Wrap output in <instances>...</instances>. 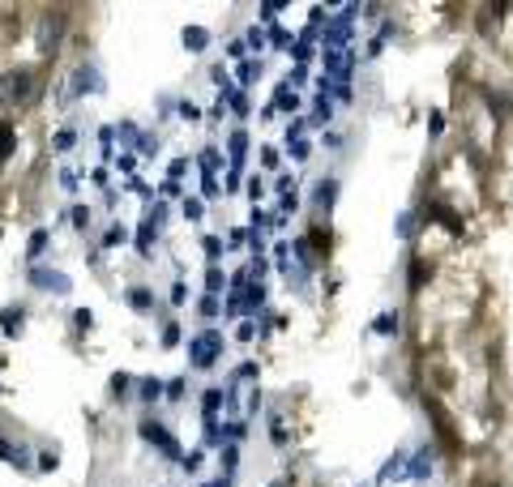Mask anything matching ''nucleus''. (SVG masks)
I'll use <instances>...</instances> for the list:
<instances>
[{
  "instance_id": "obj_1",
  "label": "nucleus",
  "mask_w": 513,
  "mask_h": 487,
  "mask_svg": "<svg viewBox=\"0 0 513 487\" xmlns=\"http://www.w3.org/2000/svg\"><path fill=\"white\" fill-rule=\"evenodd\" d=\"M30 94H34V73H30V68H9V73L0 77V103L17 107V103H26Z\"/></svg>"
},
{
  "instance_id": "obj_2",
  "label": "nucleus",
  "mask_w": 513,
  "mask_h": 487,
  "mask_svg": "<svg viewBox=\"0 0 513 487\" xmlns=\"http://www.w3.org/2000/svg\"><path fill=\"white\" fill-rule=\"evenodd\" d=\"M218 351H223V334H197L193 342H188V355H193V368H210L214 359H218Z\"/></svg>"
},
{
  "instance_id": "obj_3",
  "label": "nucleus",
  "mask_w": 513,
  "mask_h": 487,
  "mask_svg": "<svg viewBox=\"0 0 513 487\" xmlns=\"http://www.w3.org/2000/svg\"><path fill=\"white\" fill-rule=\"evenodd\" d=\"M30 278H34V287L56 291V295H68V291H73V278H68V274H60V270H34Z\"/></svg>"
},
{
  "instance_id": "obj_4",
  "label": "nucleus",
  "mask_w": 513,
  "mask_h": 487,
  "mask_svg": "<svg viewBox=\"0 0 513 487\" xmlns=\"http://www.w3.org/2000/svg\"><path fill=\"white\" fill-rule=\"evenodd\" d=\"M141 436H146V441H154V445H158L167 458H180V445H176V441H171V436H167L158 424H141Z\"/></svg>"
},
{
  "instance_id": "obj_5",
  "label": "nucleus",
  "mask_w": 513,
  "mask_h": 487,
  "mask_svg": "<svg viewBox=\"0 0 513 487\" xmlns=\"http://www.w3.org/2000/svg\"><path fill=\"white\" fill-rule=\"evenodd\" d=\"M13 145H17V133H13V124H9V120H0V163L13 154Z\"/></svg>"
},
{
  "instance_id": "obj_6",
  "label": "nucleus",
  "mask_w": 513,
  "mask_h": 487,
  "mask_svg": "<svg viewBox=\"0 0 513 487\" xmlns=\"http://www.w3.org/2000/svg\"><path fill=\"white\" fill-rule=\"evenodd\" d=\"M334 197H338V180H321V188H317V205H321V210H330V205H334Z\"/></svg>"
},
{
  "instance_id": "obj_7",
  "label": "nucleus",
  "mask_w": 513,
  "mask_h": 487,
  "mask_svg": "<svg viewBox=\"0 0 513 487\" xmlns=\"http://www.w3.org/2000/svg\"><path fill=\"white\" fill-rule=\"evenodd\" d=\"M205 39H210V34H205L201 26H188V30H184V47H188V51H201Z\"/></svg>"
},
{
  "instance_id": "obj_8",
  "label": "nucleus",
  "mask_w": 513,
  "mask_h": 487,
  "mask_svg": "<svg viewBox=\"0 0 513 487\" xmlns=\"http://www.w3.org/2000/svg\"><path fill=\"white\" fill-rule=\"evenodd\" d=\"M0 321H4V334L13 338V334H21V308H4L0 312Z\"/></svg>"
},
{
  "instance_id": "obj_9",
  "label": "nucleus",
  "mask_w": 513,
  "mask_h": 487,
  "mask_svg": "<svg viewBox=\"0 0 513 487\" xmlns=\"http://www.w3.org/2000/svg\"><path fill=\"white\" fill-rule=\"evenodd\" d=\"M0 458H4V462H13V466H26V449H21V445L0 441Z\"/></svg>"
},
{
  "instance_id": "obj_10",
  "label": "nucleus",
  "mask_w": 513,
  "mask_h": 487,
  "mask_svg": "<svg viewBox=\"0 0 513 487\" xmlns=\"http://www.w3.org/2000/svg\"><path fill=\"white\" fill-rule=\"evenodd\" d=\"M424 282H428V265L415 261V265H411V291H424Z\"/></svg>"
},
{
  "instance_id": "obj_11",
  "label": "nucleus",
  "mask_w": 513,
  "mask_h": 487,
  "mask_svg": "<svg viewBox=\"0 0 513 487\" xmlns=\"http://www.w3.org/2000/svg\"><path fill=\"white\" fill-rule=\"evenodd\" d=\"M377 334H398V312H385V317H377Z\"/></svg>"
},
{
  "instance_id": "obj_12",
  "label": "nucleus",
  "mask_w": 513,
  "mask_h": 487,
  "mask_svg": "<svg viewBox=\"0 0 513 487\" xmlns=\"http://www.w3.org/2000/svg\"><path fill=\"white\" fill-rule=\"evenodd\" d=\"M244 145H248V141H244V133H231V158H235V163L244 158Z\"/></svg>"
},
{
  "instance_id": "obj_13",
  "label": "nucleus",
  "mask_w": 513,
  "mask_h": 487,
  "mask_svg": "<svg viewBox=\"0 0 513 487\" xmlns=\"http://www.w3.org/2000/svg\"><path fill=\"white\" fill-rule=\"evenodd\" d=\"M437 214H441V222H445V227H449L454 235L462 231V222H458V214H454V210H437Z\"/></svg>"
},
{
  "instance_id": "obj_14",
  "label": "nucleus",
  "mask_w": 513,
  "mask_h": 487,
  "mask_svg": "<svg viewBox=\"0 0 513 487\" xmlns=\"http://www.w3.org/2000/svg\"><path fill=\"white\" fill-rule=\"evenodd\" d=\"M150 240H154V218H150V222L141 227V235H137V248L146 252V248H150Z\"/></svg>"
},
{
  "instance_id": "obj_15",
  "label": "nucleus",
  "mask_w": 513,
  "mask_h": 487,
  "mask_svg": "<svg viewBox=\"0 0 513 487\" xmlns=\"http://www.w3.org/2000/svg\"><path fill=\"white\" fill-rule=\"evenodd\" d=\"M43 248H47V231H34V235H30V257H39Z\"/></svg>"
},
{
  "instance_id": "obj_16",
  "label": "nucleus",
  "mask_w": 513,
  "mask_h": 487,
  "mask_svg": "<svg viewBox=\"0 0 513 487\" xmlns=\"http://www.w3.org/2000/svg\"><path fill=\"white\" fill-rule=\"evenodd\" d=\"M158 394H163V385H158V381H141V398H146V402H154Z\"/></svg>"
},
{
  "instance_id": "obj_17",
  "label": "nucleus",
  "mask_w": 513,
  "mask_h": 487,
  "mask_svg": "<svg viewBox=\"0 0 513 487\" xmlns=\"http://www.w3.org/2000/svg\"><path fill=\"white\" fill-rule=\"evenodd\" d=\"M330 111H334V107H330V98H317V116H313V120H317V124H325V120H330Z\"/></svg>"
},
{
  "instance_id": "obj_18",
  "label": "nucleus",
  "mask_w": 513,
  "mask_h": 487,
  "mask_svg": "<svg viewBox=\"0 0 513 487\" xmlns=\"http://www.w3.org/2000/svg\"><path fill=\"white\" fill-rule=\"evenodd\" d=\"M218 402H223V394H218V389H210V394H205V415H210V419H214V411H218Z\"/></svg>"
},
{
  "instance_id": "obj_19",
  "label": "nucleus",
  "mask_w": 513,
  "mask_h": 487,
  "mask_svg": "<svg viewBox=\"0 0 513 487\" xmlns=\"http://www.w3.org/2000/svg\"><path fill=\"white\" fill-rule=\"evenodd\" d=\"M39 466H43V471H56V466H60V458H56V449H47V453H39Z\"/></svg>"
},
{
  "instance_id": "obj_20",
  "label": "nucleus",
  "mask_w": 513,
  "mask_h": 487,
  "mask_svg": "<svg viewBox=\"0 0 513 487\" xmlns=\"http://www.w3.org/2000/svg\"><path fill=\"white\" fill-rule=\"evenodd\" d=\"M128 299H133V308H150V291H133Z\"/></svg>"
},
{
  "instance_id": "obj_21",
  "label": "nucleus",
  "mask_w": 513,
  "mask_h": 487,
  "mask_svg": "<svg viewBox=\"0 0 513 487\" xmlns=\"http://www.w3.org/2000/svg\"><path fill=\"white\" fill-rule=\"evenodd\" d=\"M73 321H77V329H90V321H94V317H90L86 308H77V312H73Z\"/></svg>"
},
{
  "instance_id": "obj_22",
  "label": "nucleus",
  "mask_w": 513,
  "mask_h": 487,
  "mask_svg": "<svg viewBox=\"0 0 513 487\" xmlns=\"http://www.w3.org/2000/svg\"><path fill=\"white\" fill-rule=\"evenodd\" d=\"M124 389H128V376H124V372H116V376H111V394H124Z\"/></svg>"
},
{
  "instance_id": "obj_23",
  "label": "nucleus",
  "mask_w": 513,
  "mask_h": 487,
  "mask_svg": "<svg viewBox=\"0 0 513 487\" xmlns=\"http://www.w3.org/2000/svg\"><path fill=\"white\" fill-rule=\"evenodd\" d=\"M68 145H73V133H68V128H64V133H56V150H68Z\"/></svg>"
},
{
  "instance_id": "obj_24",
  "label": "nucleus",
  "mask_w": 513,
  "mask_h": 487,
  "mask_svg": "<svg viewBox=\"0 0 513 487\" xmlns=\"http://www.w3.org/2000/svg\"><path fill=\"white\" fill-rule=\"evenodd\" d=\"M116 244H124V231H120V227L107 231V248H116Z\"/></svg>"
},
{
  "instance_id": "obj_25",
  "label": "nucleus",
  "mask_w": 513,
  "mask_h": 487,
  "mask_svg": "<svg viewBox=\"0 0 513 487\" xmlns=\"http://www.w3.org/2000/svg\"><path fill=\"white\" fill-rule=\"evenodd\" d=\"M184 214H188V218H201V201H184Z\"/></svg>"
},
{
  "instance_id": "obj_26",
  "label": "nucleus",
  "mask_w": 513,
  "mask_h": 487,
  "mask_svg": "<svg viewBox=\"0 0 513 487\" xmlns=\"http://www.w3.org/2000/svg\"><path fill=\"white\" fill-rule=\"evenodd\" d=\"M218 248H223V244H218V235H205V252H210V257H218Z\"/></svg>"
},
{
  "instance_id": "obj_27",
  "label": "nucleus",
  "mask_w": 513,
  "mask_h": 487,
  "mask_svg": "<svg viewBox=\"0 0 513 487\" xmlns=\"http://www.w3.org/2000/svg\"><path fill=\"white\" fill-rule=\"evenodd\" d=\"M176 338H180V329H176V325H167V329H163V342H167V347H176Z\"/></svg>"
},
{
  "instance_id": "obj_28",
  "label": "nucleus",
  "mask_w": 513,
  "mask_h": 487,
  "mask_svg": "<svg viewBox=\"0 0 513 487\" xmlns=\"http://www.w3.org/2000/svg\"><path fill=\"white\" fill-rule=\"evenodd\" d=\"M210 487H227V479H223V483H210Z\"/></svg>"
}]
</instances>
